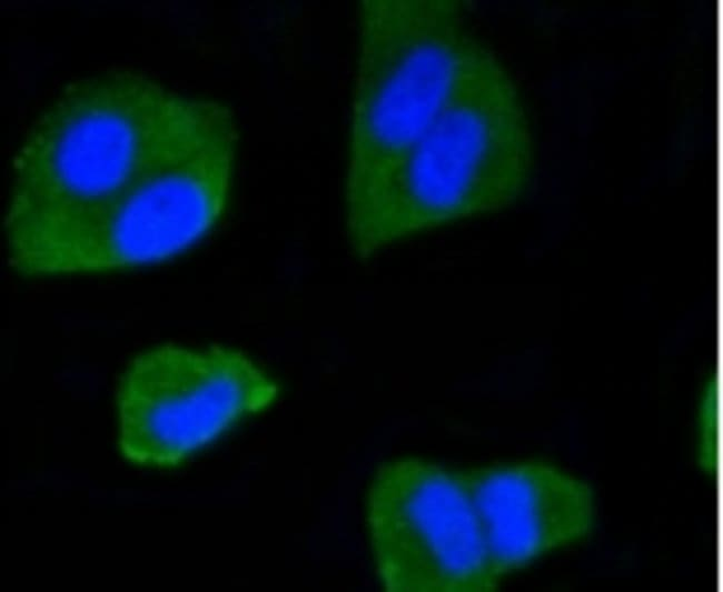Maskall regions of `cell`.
Wrapping results in <instances>:
<instances>
[{
  "instance_id": "5b68a950",
  "label": "cell",
  "mask_w": 723,
  "mask_h": 592,
  "mask_svg": "<svg viewBox=\"0 0 723 592\" xmlns=\"http://www.w3.org/2000/svg\"><path fill=\"white\" fill-rule=\"evenodd\" d=\"M278 394L275 379L237 349L156 345L121 375L118 448L133 464L175 466Z\"/></svg>"
},
{
  "instance_id": "6da1fadb",
  "label": "cell",
  "mask_w": 723,
  "mask_h": 592,
  "mask_svg": "<svg viewBox=\"0 0 723 592\" xmlns=\"http://www.w3.org/2000/svg\"><path fill=\"white\" fill-rule=\"evenodd\" d=\"M532 170L516 87L477 42L427 129L379 181L344 204L349 249L367 260L399 241L502 210L523 194Z\"/></svg>"
},
{
  "instance_id": "7a4b0ae2",
  "label": "cell",
  "mask_w": 723,
  "mask_h": 592,
  "mask_svg": "<svg viewBox=\"0 0 723 592\" xmlns=\"http://www.w3.org/2000/svg\"><path fill=\"white\" fill-rule=\"evenodd\" d=\"M171 116V90L131 73L67 90L16 160L8 260L36 252L141 173L160 150Z\"/></svg>"
},
{
  "instance_id": "52a82bcc",
  "label": "cell",
  "mask_w": 723,
  "mask_h": 592,
  "mask_svg": "<svg viewBox=\"0 0 723 592\" xmlns=\"http://www.w3.org/2000/svg\"><path fill=\"white\" fill-rule=\"evenodd\" d=\"M456 473L501 579L585 539L595 525L591 484L554 464L519 461Z\"/></svg>"
},
{
  "instance_id": "277c9868",
  "label": "cell",
  "mask_w": 723,
  "mask_h": 592,
  "mask_svg": "<svg viewBox=\"0 0 723 592\" xmlns=\"http://www.w3.org/2000/svg\"><path fill=\"white\" fill-rule=\"evenodd\" d=\"M455 0H363L344 203L379 181L440 111L476 46Z\"/></svg>"
},
{
  "instance_id": "ba28073f",
  "label": "cell",
  "mask_w": 723,
  "mask_h": 592,
  "mask_svg": "<svg viewBox=\"0 0 723 592\" xmlns=\"http://www.w3.org/2000/svg\"><path fill=\"white\" fill-rule=\"evenodd\" d=\"M697 414L695 459L707 475H715L720 462V401L719 385L713 378L702 393Z\"/></svg>"
},
{
  "instance_id": "8992f818",
  "label": "cell",
  "mask_w": 723,
  "mask_h": 592,
  "mask_svg": "<svg viewBox=\"0 0 723 592\" xmlns=\"http://www.w3.org/2000/svg\"><path fill=\"white\" fill-rule=\"evenodd\" d=\"M366 521L387 592H488L502 580L456 470L414 456L379 465Z\"/></svg>"
},
{
  "instance_id": "3957f363",
  "label": "cell",
  "mask_w": 723,
  "mask_h": 592,
  "mask_svg": "<svg viewBox=\"0 0 723 592\" xmlns=\"http://www.w3.org/2000/svg\"><path fill=\"white\" fill-rule=\"evenodd\" d=\"M237 146L228 107L191 101L151 163L43 248L27 277L127 270L189 249L227 209Z\"/></svg>"
}]
</instances>
